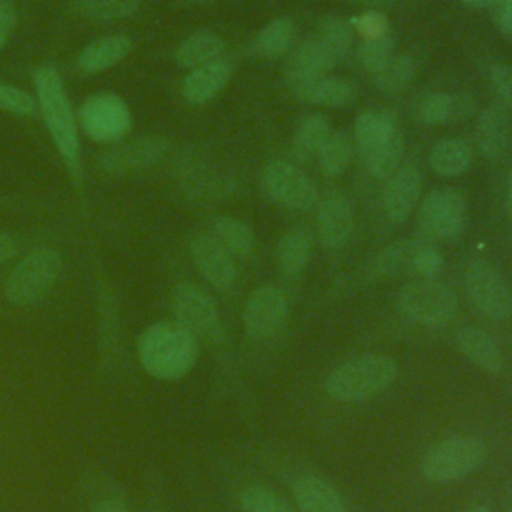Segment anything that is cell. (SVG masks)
Here are the masks:
<instances>
[{"label": "cell", "instance_id": "cell-1", "mask_svg": "<svg viewBox=\"0 0 512 512\" xmlns=\"http://www.w3.org/2000/svg\"><path fill=\"white\" fill-rule=\"evenodd\" d=\"M142 368L160 380L186 376L198 360V340L178 322L148 326L136 344Z\"/></svg>", "mask_w": 512, "mask_h": 512}, {"label": "cell", "instance_id": "cell-2", "mask_svg": "<svg viewBox=\"0 0 512 512\" xmlns=\"http://www.w3.org/2000/svg\"><path fill=\"white\" fill-rule=\"evenodd\" d=\"M398 378V362L388 354H360L336 366L324 388L330 398L346 404L370 400L388 390Z\"/></svg>", "mask_w": 512, "mask_h": 512}, {"label": "cell", "instance_id": "cell-3", "mask_svg": "<svg viewBox=\"0 0 512 512\" xmlns=\"http://www.w3.org/2000/svg\"><path fill=\"white\" fill-rule=\"evenodd\" d=\"M34 84L46 128L66 164L74 168L78 160V126L60 74L52 66H40L34 72Z\"/></svg>", "mask_w": 512, "mask_h": 512}, {"label": "cell", "instance_id": "cell-4", "mask_svg": "<svg viewBox=\"0 0 512 512\" xmlns=\"http://www.w3.org/2000/svg\"><path fill=\"white\" fill-rule=\"evenodd\" d=\"M486 458V444L476 436H448L422 456L420 472L432 484H450L474 472Z\"/></svg>", "mask_w": 512, "mask_h": 512}, {"label": "cell", "instance_id": "cell-5", "mask_svg": "<svg viewBox=\"0 0 512 512\" xmlns=\"http://www.w3.org/2000/svg\"><path fill=\"white\" fill-rule=\"evenodd\" d=\"M62 258L52 248H36L24 256L6 280V300L16 306L38 304L56 284Z\"/></svg>", "mask_w": 512, "mask_h": 512}, {"label": "cell", "instance_id": "cell-6", "mask_svg": "<svg viewBox=\"0 0 512 512\" xmlns=\"http://www.w3.org/2000/svg\"><path fill=\"white\" fill-rule=\"evenodd\" d=\"M398 306L410 320L428 328H440L454 318L456 296L444 282L420 278L400 288Z\"/></svg>", "mask_w": 512, "mask_h": 512}, {"label": "cell", "instance_id": "cell-7", "mask_svg": "<svg viewBox=\"0 0 512 512\" xmlns=\"http://www.w3.org/2000/svg\"><path fill=\"white\" fill-rule=\"evenodd\" d=\"M172 312L176 322L196 340L216 344L222 340L220 312L208 292L192 282H180L172 292Z\"/></svg>", "mask_w": 512, "mask_h": 512}, {"label": "cell", "instance_id": "cell-8", "mask_svg": "<svg viewBox=\"0 0 512 512\" xmlns=\"http://www.w3.org/2000/svg\"><path fill=\"white\" fill-rule=\"evenodd\" d=\"M466 226V200L454 188H436L426 194L418 210V228L424 238L452 240Z\"/></svg>", "mask_w": 512, "mask_h": 512}, {"label": "cell", "instance_id": "cell-9", "mask_svg": "<svg viewBox=\"0 0 512 512\" xmlns=\"http://www.w3.org/2000/svg\"><path fill=\"white\" fill-rule=\"evenodd\" d=\"M466 290L480 314L492 320H508L512 316V292L502 274L486 260H472L466 266Z\"/></svg>", "mask_w": 512, "mask_h": 512}, {"label": "cell", "instance_id": "cell-10", "mask_svg": "<svg viewBox=\"0 0 512 512\" xmlns=\"http://www.w3.org/2000/svg\"><path fill=\"white\" fill-rule=\"evenodd\" d=\"M262 190L272 202L298 212L310 210L318 198L314 182L286 160H270L264 166Z\"/></svg>", "mask_w": 512, "mask_h": 512}, {"label": "cell", "instance_id": "cell-11", "mask_svg": "<svg viewBox=\"0 0 512 512\" xmlns=\"http://www.w3.org/2000/svg\"><path fill=\"white\" fill-rule=\"evenodd\" d=\"M288 312V298L280 288L272 284L258 286L246 298L242 310V326L246 336L252 340H268L276 336L286 324Z\"/></svg>", "mask_w": 512, "mask_h": 512}, {"label": "cell", "instance_id": "cell-12", "mask_svg": "<svg viewBox=\"0 0 512 512\" xmlns=\"http://www.w3.org/2000/svg\"><path fill=\"white\" fill-rule=\"evenodd\" d=\"M80 126L92 140L112 142L130 128V110L116 94H92L80 108Z\"/></svg>", "mask_w": 512, "mask_h": 512}, {"label": "cell", "instance_id": "cell-13", "mask_svg": "<svg viewBox=\"0 0 512 512\" xmlns=\"http://www.w3.org/2000/svg\"><path fill=\"white\" fill-rule=\"evenodd\" d=\"M286 84L296 98L316 106L344 108L356 98V86L348 78L340 76L316 74L304 78H286Z\"/></svg>", "mask_w": 512, "mask_h": 512}, {"label": "cell", "instance_id": "cell-14", "mask_svg": "<svg viewBox=\"0 0 512 512\" xmlns=\"http://www.w3.org/2000/svg\"><path fill=\"white\" fill-rule=\"evenodd\" d=\"M168 150V140L162 136H142L110 148L100 156L102 170L124 174L156 164Z\"/></svg>", "mask_w": 512, "mask_h": 512}, {"label": "cell", "instance_id": "cell-15", "mask_svg": "<svg viewBox=\"0 0 512 512\" xmlns=\"http://www.w3.org/2000/svg\"><path fill=\"white\" fill-rule=\"evenodd\" d=\"M190 254L198 272L218 290H228L236 280V264L232 254L212 236L196 234L190 240Z\"/></svg>", "mask_w": 512, "mask_h": 512}, {"label": "cell", "instance_id": "cell-16", "mask_svg": "<svg viewBox=\"0 0 512 512\" xmlns=\"http://www.w3.org/2000/svg\"><path fill=\"white\" fill-rule=\"evenodd\" d=\"M354 228V210L350 200L340 194L332 192L328 194L320 206H318V216H316V230L322 246L330 250L342 248Z\"/></svg>", "mask_w": 512, "mask_h": 512}, {"label": "cell", "instance_id": "cell-17", "mask_svg": "<svg viewBox=\"0 0 512 512\" xmlns=\"http://www.w3.org/2000/svg\"><path fill=\"white\" fill-rule=\"evenodd\" d=\"M422 176L414 164L398 168L386 182L382 194V208L390 222H404L414 210L420 196Z\"/></svg>", "mask_w": 512, "mask_h": 512}, {"label": "cell", "instance_id": "cell-18", "mask_svg": "<svg viewBox=\"0 0 512 512\" xmlns=\"http://www.w3.org/2000/svg\"><path fill=\"white\" fill-rule=\"evenodd\" d=\"M298 512H348L338 488L316 474H302L292 484Z\"/></svg>", "mask_w": 512, "mask_h": 512}, {"label": "cell", "instance_id": "cell-19", "mask_svg": "<svg viewBox=\"0 0 512 512\" xmlns=\"http://www.w3.org/2000/svg\"><path fill=\"white\" fill-rule=\"evenodd\" d=\"M456 346L466 360H470L474 366H478L484 372L498 374L504 366L500 344L492 334H488L482 328H472V326L460 328L456 332Z\"/></svg>", "mask_w": 512, "mask_h": 512}, {"label": "cell", "instance_id": "cell-20", "mask_svg": "<svg viewBox=\"0 0 512 512\" xmlns=\"http://www.w3.org/2000/svg\"><path fill=\"white\" fill-rule=\"evenodd\" d=\"M342 60L338 54L316 34L308 40H304L296 52L292 54L286 78H304V76H316V74H328L334 66H338Z\"/></svg>", "mask_w": 512, "mask_h": 512}, {"label": "cell", "instance_id": "cell-21", "mask_svg": "<svg viewBox=\"0 0 512 512\" xmlns=\"http://www.w3.org/2000/svg\"><path fill=\"white\" fill-rule=\"evenodd\" d=\"M230 64L226 60H214L194 68L182 84V94L190 104H204L212 100L228 82Z\"/></svg>", "mask_w": 512, "mask_h": 512}, {"label": "cell", "instance_id": "cell-22", "mask_svg": "<svg viewBox=\"0 0 512 512\" xmlns=\"http://www.w3.org/2000/svg\"><path fill=\"white\" fill-rule=\"evenodd\" d=\"M474 108V102L464 94H448V92H434L420 100L416 108V116L422 124L438 126L454 120L466 118Z\"/></svg>", "mask_w": 512, "mask_h": 512}, {"label": "cell", "instance_id": "cell-23", "mask_svg": "<svg viewBox=\"0 0 512 512\" xmlns=\"http://www.w3.org/2000/svg\"><path fill=\"white\" fill-rule=\"evenodd\" d=\"M132 48V42L128 36L122 34H108L102 36L90 44H86L78 56V66L80 70L94 74L102 72L116 62H120Z\"/></svg>", "mask_w": 512, "mask_h": 512}, {"label": "cell", "instance_id": "cell-24", "mask_svg": "<svg viewBox=\"0 0 512 512\" xmlns=\"http://www.w3.org/2000/svg\"><path fill=\"white\" fill-rule=\"evenodd\" d=\"M476 144L484 158H498L508 146V120L498 106L486 108L478 118Z\"/></svg>", "mask_w": 512, "mask_h": 512}, {"label": "cell", "instance_id": "cell-25", "mask_svg": "<svg viewBox=\"0 0 512 512\" xmlns=\"http://www.w3.org/2000/svg\"><path fill=\"white\" fill-rule=\"evenodd\" d=\"M398 128L396 118L384 110H366L354 122V138L360 154L388 140Z\"/></svg>", "mask_w": 512, "mask_h": 512}, {"label": "cell", "instance_id": "cell-26", "mask_svg": "<svg viewBox=\"0 0 512 512\" xmlns=\"http://www.w3.org/2000/svg\"><path fill=\"white\" fill-rule=\"evenodd\" d=\"M312 238L306 228L288 230L276 246V264L286 276L300 274L310 258Z\"/></svg>", "mask_w": 512, "mask_h": 512}, {"label": "cell", "instance_id": "cell-27", "mask_svg": "<svg viewBox=\"0 0 512 512\" xmlns=\"http://www.w3.org/2000/svg\"><path fill=\"white\" fill-rule=\"evenodd\" d=\"M224 50V40L214 32H196L180 42L176 48V62L182 68H198L208 62L218 60Z\"/></svg>", "mask_w": 512, "mask_h": 512}, {"label": "cell", "instance_id": "cell-28", "mask_svg": "<svg viewBox=\"0 0 512 512\" xmlns=\"http://www.w3.org/2000/svg\"><path fill=\"white\" fill-rule=\"evenodd\" d=\"M212 236L230 252V254H236L240 258H246L254 252L256 248V234L254 230L234 218V216H216L212 220Z\"/></svg>", "mask_w": 512, "mask_h": 512}, {"label": "cell", "instance_id": "cell-29", "mask_svg": "<svg viewBox=\"0 0 512 512\" xmlns=\"http://www.w3.org/2000/svg\"><path fill=\"white\" fill-rule=\"evenodd\" d=\"M428 162L440 176H458L470 166L472 150L460 138H446L430 150Z\"/></svg>", "mask_w": 512, "mask_h": 512}, {"label": "cell", "instance_id": "cell-30", "mask_svg": "<svg viewBox=\"0 0 512 512\" xmlns=\"http://www.w3.org/2000/svg\"><path fill=\"white\" fill-rule=\"evenodd\" d=\"M404 154V138L402 132L396 130L388 140L374 146L372 150L360 154L364 160L366 170L374 178H388L398 170V164Z\"/></svg>", "mask_w": 512, "mask_h": 512}, {"label": "cell", "instance_id": "cell-31", "mask_svg": "<svg viewBox=\"0 0 512 512\" xmlns=\"http://www.w3.org/2000/svg\"><path fill=\"white\" fill-rule=\"evenodd\" d=\"M330 122L322 114H308L306 118L300 120L294 140H292V150L300 158H310L320 152L324 142L330 138Z\"/></svg>", "mask_w": 512, "mask_h": 512}, {"label": "cell", "instance_id": "cell-32", "mask_svg": "<svg viewBox=\"0 0 512 512\" xmlns=\"http://www.w3.org/2000/svg\"><path fill=\"white\" fill-rule=\"evenodd\" d=\"M414 240H398L386 248H382L374 258L368 262L366 272L372 278H386L402 272L404 268H410V256H412Z\"/></svg>", "mask_w": 512, "mask_h": 512}, {"label": "cell", "instance_id": "cell-33", "mask_svg": "<svg viewBox=\"0 0 512 512\" xmlns=\"http://www.w3.org/2000/svg\"><path fill=\"white\" fill-rule=\"evenodd\" d=\"M414 72L416 68L412 58L406 54H398V56H390V60L372 74V82L378 90L392 94V92L404 90L412 82Z\"/></svg>", "mask_w": 512, "mask_h": 512}, {"label": "cell", "instance_id": "cell-34", "mask_svg": "<svg viewBox=\"0 0 512 512\" xmlns=\"http://www.w3.org/2000/svg\"><path fill=\"white\" fill-rule=\"evenodd\" d=\"M292 32H294V26L288 18H276L260 30L254 42V48L260 56L276 58L288 50L292 42Z\"/></svg>", "mask_w": 512, "mask_h": 512}, {"label": "cell", "instance_id": "cell-35", "mask_svg": "<svg viewBox=\"0 0 512 512\" xmlns=\"http://www.w3.org/2000/svg\"><path fill=\"white\" fill-rule=\"evenodd\" d=\"M140 8V0H76V10L90 20H120L132 16Z\"/></svg>", "mask_w": 512, "mask_h": 512}, {"label": "cell", "instance_id": "cell-36", "mask_svg": "<svg viewBox=\"0 0 512 512\" xmlns=\"http://www.w3.org/2000/svg\"><path fill=\"white\" fill-rule=\"evenodd\" d=\"M242 512H298L286 498L268 486H248L240 494Z\"/></svg>", "mask_w": 512, "mask_h": 512}, {"label": "cell", "instance_id": "cell-37", "mask_svg": "<svg viewBox=\"0 0 512 512\" xmlns=\"http://www.w3.org/2000/svg\"><path fill=\"white\" fill-rule=\"evenodd\" d=\"M318 158H320V168L326 176L342 174L348 168L350 158H352L350 140L342 132L330 134V138L320 148Z\"/></svg>", "mask_w": 512, "mask_h": 512}, {"label": "cell", "instance_id": "cell-38", "mask_svg": "<svg viewBox=\"0 0 512 512\" xmlns=\"http://www.w3.org/2000/svg\"><path fill=\"white\" fill-rule=\"evenodd\" d=\"M392 48H394V38L388 32L374 38H364L362 46L358 48V62L362 64L364 70L374 74L380 66H384L390 60Z\"/></svg>", "mask_w": 512, "mask_h": 512}, {"label": "cell", "instance_id": "cell-39", "mask_svg": "<svg viewBox=\"0 0 512 512\" xmlns=\"http://www.w3.org/2000/svg\"><path fill=\"white\" fill-rule=\"evenodd\" d=\"M318 36L338 54L340 60H344L352 46V26L336 16H326L320 22Z\"/></svg>", "mask_w": 512, "mask_h": 512}, {"label": "cell", "instance_id": "cell-40", "mask_svg": "<svg viewBox=\"0 0 512 512\" xmlns=\"http://www.w3.org/2000/svg\"><path fill=\"white\" fill-rule=\"evenodd\" d=\"M442 254L430 240H418L412 246V256H410V268L424 278H432L440 268H442Z\"/></svg>", "mask_w": 512, "mask_h": 512}, {"label": "cell", "instance_id": "cell-41", "mask_svg": "<svg viewBox=\"0 0 512 512\" xmlns=\"http://www.w3.org/2000/svg\"><path fill=\"white\" fill-rule=\"evenodd\" d=\"M36 108H38V104L28 92L0 82V110L12 112L18 116H32L36 112Z\"/></svg>", "mask_w": 512, "mask_h": 512}, {"label": "cell", "instance_id": "cell-42", "mask_svg": "<svg viewBox=\"0 0 512 512\" xmlns=\"http://www.w3.org/2000/svg\"><path fill=\"white\" fill-rule=\"evenodd\" d=\"M348 24L354 26V30L360 32L364 38H374L388 32V18L376 10L362 12L356 18H352Z\"/></svg>", "mask_w": 512, "mask_h": 512}, {"label": "cell", "instance_id": "cell-43", "mask_svg": "<svg viewBox=\"0 0 512 512\" xmlns=\"http://www.w3.org/2000/svg\"><path fill=\"white\" fill-rule=\"evenodd\" d=\"M490 80H492L496 94L502 98V102L512 108V68L504 66V64L492 66Z\"/></svg>", "mask_w": 512, "mask_h": 512}, {"label": "cell", "instance_id": "cell-44", "mask_svg": "<svg viewBox=\"0 0 512 512\" xmlns=\"http://www.w3.org/2000/svg\"><path fill=\"white\" fill-rule=\"evenodd\" d=\"M16 24V8L10 0H0V48L6 44L10 30Z\"/></svg>", "mask_w": 512, "mask_h": 512}, {"label": "cell", "instance_id": "cell-45", "mask_svg": "<svg viewBox=\"0 0 512 512\" xmlns=\"http://www.w3.org/2000/svg\"><path fill=\"white\" fill-rule=\"evenodd\" d=\"M496 24H498V28L504 32V34H508V36H512V0H498L496 4Z\"/></svg>", "mask_w": 512, "mask_h": 512}, {"label": "cell", "instance_id": "cell-46", "mask_svg": "<svg viewBox=\"0 0 512 512\" xmlns=\"http://www.w3.org/2000/svg\"><path fill=\"white\" fill-rule=\"evenodd\" d=\"M94 512H128V510H126V504L118 496H108L96 504Z\"/></svg>", "mask_w": 512, "mask_h": 512}, {"label": "cell", "instance_id": "cell-47", "mask_svg": "<svg viewBox=\"0 0 512 512\" xmlns=\"http://www.w3.org/2000/svg\"><path fill=\"white\" fill-rule=\"evenodd\" d=\"M16 242H14V238L10 236V234H6V232H2L0 230V264H4L6 260H10L14 254H16Z\"/></svg>", "mask_w": 512, "mask_h": 512}, {"label": "cell", "instance_id": "cell-48", "mask_svg": "<svg viewBox=\"0 0 512 512\" xmlns=\"http://www.w3.org/2000/svg\"><path fill=\"white\" fill-rule=\"evenodd\" d=\"M506 212L512 218V166H510V176H508V188H506Z\"/></svg>", "mask_w": 512, "mask_h": 512}, {"label": "cell", "instance_id": "cell-49", "mask_svg": "<svg viewBox=\"0 0 512 512\" xmlns=\"http://www.w3.org/2000/svg\"><path fill=\"white\" fill-rule=\"evenodd\" d=\"M358 4H368V6H392L396 0H350Z\"/></svg>", "mask_w": 512, "mask_h": 512}, {"label": "cell", "instance_id": "cell-50", "mask_svg": "<svg viewBox=\"0 0 512 512\" xmlns=\"http://www.w3.org/2000/svg\"><path fill=\"white\" fill-rule=\"evenodd\" d=\"M468 512H492L488 506H484V504H474Z\"/></svg>", "mask_w": 512, "mask_h": 512}]
</instances>
